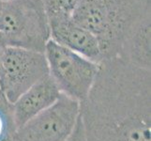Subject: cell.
<instances>
[{
  "label": "cell",
  "instance_id": "cell-5",
  "mask_svg": "<svg viewBox=\"0 0 151 141\" xmlns=\"http://www.w3.org/2000/svg\"><path fill=\"white\" fill-rule=\"evenodd\" d=\"M80 103L61 93L46 108L17 129V141H67L80 118Z\"/></svg>",
  "mask_w": 151,
  "mask_h": 141
},
{
  "label": "cell",
  "instance_id": "cell-1",
  "mask_svg": "<svg viewBox=\"0 0 151 141\" xmlns=\"http://www.w3.org/2000/svg\"><path fill=\"white\" fill-rule=\"evenodd\" d=\"M80 108L86 141H151V71L103 59Z\"/></svg>",
  "mask_w": 151,
  "mask_h": 141
},
{
  "label": "cell",
  "instance_id": "cell-7",
  "mask_svg": "<svg viewBox=\"0 0 151 141\" xmlns=\"http://www.w3.org/2000/svg\"><path fill=\"white\" fill-rule=\"evenodd\" d=\"M60 94L50 75L28 88L12 103V117L16 129L51 106Z\"/></svg>",
  "mask_w": 151,
  "mask_h": 141
},
{
  "label": "cell",
  "instance_id": "cell-4",
  "mask_svg": "<svg viewBox=\"0 0 151 141\" xmlns=\"http://www.w3.org/2000/svg\"><path fill=\"white\" fill-rule=\"evenodd\" d=\"M48 75L44 53L5 46L0 59V90L12 104L28 88Z\"/></svg>",
  "mask_w": 151,
  "mask_h": 141
},
{
  "label": "cell",
  "instance_id": "cell-3",
  "mask_svg": "<svg viewBox=\"0 0 151 141\" xmlns=\"http://www.w3.org/2000/svg\"><path fill=\"white\" fill-rule=\"evenodd\" d=\"M44 55L49 75L60 92L79 103L85 101L96 80L99 64L51 39L45 46Z\"/></svg>",
  "mask_w": 151,
  "mask_h": 141
},
{
  "label": "cell",
  "instance_id": "cell-15",
  "mask_svg": "<svg viewBox=\"0 0 151 141\" xmlns=\"http://www.w3.org/2000/svg\"><path fill=\"white\" fill-rule=\"evenodd\" d=\"M0 2H1V0H0Z\"/></svg>",
  "mask_w": 151,
  "mask_h": 141
},
{
  "label": "cell",
  "instance_id": "cell-11",
  "mask_svg": "<svg viewBox=\"0 0 151 141\" xmlns=\"http://www.w3.org/2000/svg\"><path fill=\"white\" fill-rule=\"evenodd\" d=\"M67 141H86V135H85V130H84V125H83L81 116L78 119L76 123V126L74 128V131L72 132L71 135L69 137Z\"/></svg>",
  "mask_w": 151,
  "mask_h": 141
},
{
  "label": "cell",
  "instance_id": "cell-14",
  "mask_svg": "<svg viewBox=\"0 0 151 141\" xmlns=\"http://www.w3.org/2000/svg\"><path fill=\"white\" fill-rule=\"evenodd\" d=\"M1 1H5V0H1Z\"/></svg>",
  "mask_w": 151,
  "mask_h": 141
},
{
  "label": "cell",
  "instance_id": "cell-10",
  "mask_svg": "<svg viewBox=\"0 0 151 141\" xmlns=\"http://www.w3.org/2000/svg\"><path fill=\"white\" fill-rule=\"evenodd\" d=\"M16 126L12 117V106L0 109V141H17Z\"/></svg>",
  "mask_w": 151,
  "mask_h": 141
},
{
  "label": "cell",
  "instance_id": "cell-12",
  "mask_svg": "<svg viewBox=\"0 0 151 141\" xmlns=\"http://www.w3.org/2000/svg\"><path fill=\"white\" fill-rule=\"evenodd\" d=\"M12 106V104L7 100V98L5 97L2 90H0V109H8Z\"/></svg>",
  "mask_w": 151,
  "mask_h": 141
},
{
  "label": "cell",
  "instance_id": "cell-9",
  "mask_svg": "<svg viewBox=\"0 0 151 141\" xmlns=\"http://www.w3.org/2000/svg\"><path fill=\"white\" fill-rule=\"evenodd\" d=\"M48 18L70 16L78 0H40Z\"/></svg>",
  "mask_w": 151,
  "mask_h": 141
},
{
  "label": "cell",
  "instance_id": "cell-13",
  "mask_svg": "<svg viewBox=\"0 0 151 141\" xmlns=\"http://www.w3.org/2000/svg\"><path fill=\"white\" fill-rule=\"evenodd\" d=\"M4 48H5V44L3 43L1 38H0V59H1V55H2V52H3Z\"/></svg>",
  "mask_w": 151,
  "mask_h": 141
},
{
  "label": "cell",
  "instance_id": "cell-2",
  "mask_svg": "<svg viewBox=\"0 0 151 141\" xmlns=\"http://www.w3.org/2000/svg\"><path fill=\"white\" fill-rule=\"evenodd\" d=\"M0 38L5 46L44 53L50 40V25L40 0L0 2Z\"/></svg>",
  "mask_w": 151,
  "mask_h": 141
},
{
  "label": "cell",
  "instance_id": "cell-8",
  "mask_svg": "<svg viewBox=\"0 0 151 141\" xmlns=\"http://www.w3.org/2000/svg\"><path fill=\"white\" fill-rule=\"evenodd\" d=\"M114 6V0H78L70 16L101 43L109 31Z\"/></svg>",
  "mask_w": 151,
  "mask_h": 141
},
{
  "label": "cell",
  "instance_id": "cell-6",
  "mask_svg": "<svg viewBox=\"0 0 151 141\" xmlns=\"http://www.w3.org/2000/svg\"><path fill=\"white\" fill-rule=\"evenodd\" d=\"M50 39L95 63L103 59L98 39L92 33L74 22L71 16L51 17Z\"/></svg>",
  "mask_w": 151,
  "mask_h": 141
}]
</instances>
